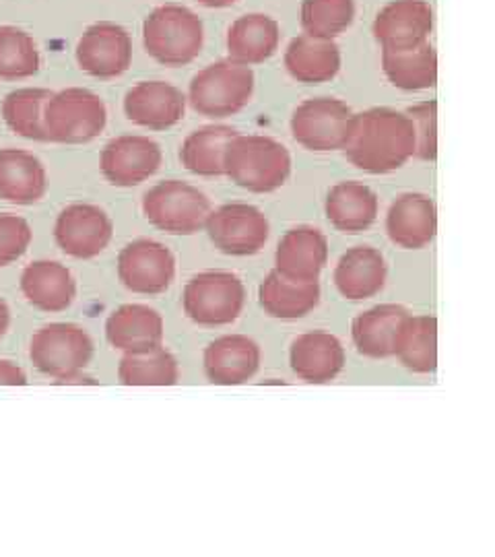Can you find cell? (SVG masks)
Instances as JSON below:
<instances>
[{
    "mask_svg": "<svg viewBox=\"0 0 495 557\" xmlns=\"http://www.w3.org/2000/svg\"><path fill=\"white\" fill-rule=\"evenodd\" d=\"M329 260V239L317 227L289 230L275 252V269L296 281H318Z\"/></svg>",
    "mask_w": 495,
    "mask_h": 557,
    "instance_id": "obj_18",
    "label": "cell"
},
{
    "mask_svg": "<svg viewBox=\"0 0 495 557\" xmlns=\"http://www.w3.org/2000/svg\"><path fill=\"white\" fill-rule=\"evenodd\" d=\"M34 238L29 223L11 213L0 215V267L20 260Z\"/></svg>",
    "mask_w": 495,
    "mask_h": 557,
    "instance_id": "obj_38",
    "label": "cell"
},
{
    "mask_svg": "<svg viewBox=\"0 0 495 557\" xmlns=\"http://www.w3.org/2000/svg\"><path fill=\"white\" fill-rule=\"evenodd\" d=\"M289 359L297 379L308 384H326L341 374L345 366V349L335 335L314 331L294 341Z\"/></svg>",
    "mask_w": 495,
    "mask_h": 557,
    "instance_id": "obj_21",
    "label": "cell"
},
{
    "mask_svg": "<svg viewBox=\"0 0 495 557\" xmlns=\"http://www.w3.org/2000/svg\"><path fill=\"white\" fill-rule=\"evenodd\" d=\"M9 324H11V310L7 301L0 298V337H4V333L9 331Z\"/></svg>",
    "mask_w": 495,
    "mask_h": 557,
    "instance_id": "obj_40",
    "label": "cell"
},
{
    "mask_svg": "<svg viewBox=\"0 0 495 557\" xmlns=\"http://www.w3.org/2000/svg\"><path fill=\"white\" fill-rule=\"evenodd\" d=\"M386 283V260L372 246H356L337 262L335 285L347 299L374 298Z\"/></svg>",
    "mask_w": 495,
    "mask_h": 557,
    "instance_id": "obj_24",
    "label": "cell"
},
{
    "mask_svg": "<svg viewBox=\"0 0 495 557\" xmlns=\"http://www.w3.org/2000/svg\"><path fill=\"white\" fill-rule=\"evenodd\" d=\"M143 213L165 234L193 236L205 227L211 202L195 186L182 180H165L145 193Z\"/></svg>",
    "mask_w": 495,
    "mask_h": 557,
    "instance_id": "obj_6",
    "label": "cell"
},
{
    "mask_svg": "<svg viewBox=\"0 0 495 557\" xmlns=\"http://www.w3.org/2000/svg\"><path fill=\"white\" fill-rule=\"evenodd\" d=\"M21 292L32 306L44 312H64L77 296L71 271L54 260H38L25 267Z\"/></svg>",
    "mask_w": 495,
    "mask_h": 557,
    "instance_id": "obj_22",
    "label": "cell"
},
{
    "mask_svg": "<svg viewBox=\"0 0 495 557\" xmlns=\"http://www.w3.org/2000/svg\"><path fill=\"white\" fill-rule=\"evenodd\" d=\"M108 122L106 103L98 94L83 89V87H69L44 106V128L48 140L60 145H81L96 139Z\"/></svg>",
    "mask_w": 495,
    "mask_h": 557,
    "instance_id": "obj_5",
    "label": "cell"
},
{
    "mask_svg": "<svg viewBox=\"0 0 495 557\" xmlns=\"http://www.w3.org/2000/svg\"><path fill=\"white\" fill-rule=\"evenodd\" d=\"M382 69L398 89H430L437 81L436 48L425 41L411 50H382Z\"/></svg>",
    "mask_w": 495,
    "mask_h": 557,
    "instance_id": "obj_31",
    "label": "cell"
},
{
    "mask_svg": "<svg viewBox=\"0 0 495 557\" xmlns=\"http://www.w3.org/2000/svg\"><path fill=\"white\" fill-rule=\"evenodd\" d=\"M52 98V91L25 87L11 91L2 101V119L9 128L29 140H48L44 128V106Z\"/></svg>",
    "mask_w": 495,
    "mask_h": 557,
    "instance_id": "obj_34",
    "label": "cell"
},
{
    "mask_svg": "<svg viewBox=\"0 0 495 557\" xmlns=\"http://www.w3.org/2000/svg\"><path fill=\"white\" fill-rule=\"evenodd\" d=\"M119 277L133 294H163L176 277V259L159 242L135 239L120 250Z\"/></svg>",
    "mask_w": 495,
    "mask_h": 557,
    "instance_id": "obj_11",
    "label": "cell"
},
{
    "mask_svg": "<svg viewBox=\"0 0 495 557\" xmlns=\"http://www.w3.org/2000/svg\"><path fill=\"white\" fill-rule=\"evenodd\" d=\"M205 230L219 252L230 257L257 255L271 234L267 215L246 202H232L211 211Z\"/></svg>",
    "mask_w": 495,
    "mask_h": 557,
    "instance_id": "obj_10",
    "label": "cell"
},
{
    "mask_svg": "<svg viewBox=\"0 0 495 557\" xmlns=\"http://www.w3.org/2000/svg\"><path fill=\"white\" fill-rule=\"evenodd\" d=\"M94 356V341L77 324L54 322L41 326L32 338L29 358L41 374L66 379L83 372Z\"/></svg>",
    "mask_w": 495,
    "mask_h": 557,
    "instance_id": "obj_7",
    "label": "cell"
},
{
    "mask_svg": "<svg viewBox=\"0 0 495 557\" xmlns=\"http://www.w3.org/2000/svg\"><path fill=\"white\" fill-rule=\"evenodd\" d=\"M260 368V347L244 335H227L205 349L207 379L219 386H238L252 379Z\"/></svg>",
    "mask_w": 495,
    "mask_h": 557,
    "instance_id": "obj_19",
    "label": "cell"
},
{
    "mask_svg": "<svg viewBox=\"0 0 495 557\" xmlns=\"http://www.w3.org/2000/svg\"><path fill=\"white\" fill-rule=\"evenodd\" d=\"M386 232H388V238L400 248H407V250L425 248L428 244H432V239L436 238V202L419 193L400 195L388 209Z\"/></svg>",
    "mask_w": 495,
    "mask_h": 557,
    "instance_id": "obj_17",
    "label": "cell"
},
{
    "mask_svg": "<svg viewBox=\"0 0 495 557\" xmlns=\"http://www.w3.org/2000/svg\"><path fill=\"white\" fill-rule=\"evenodd\" d=\"M119 379L124 386H174L180 379L178 361L163 347L124 354Z\"/></svg>",
    "mask_w": 495,
    "mask_h": 557,
    "instance_id": "obj_33",
    "label": "cell"
},
{
    "mask_svg": "<svg viewBox=\"0 0 495 557\" xmlns=\"http://www.w3.org/2000/svg\"><path fill=\"white\" fill-rule=\"evenodd\" d=\"M57 384H96V380L89 379V376H83L81 372H77V374H73V376L57 380Z\"/></svg>",
    "mask_w": 495,
    "mask_h": 557,
    "instance_id": "obj_41",
    "label": "cell"
},
{
    "mask_svg": "<svg viewBox=\"0 0 495 557\" xmlns=\"http://www.w3.org/2000/svg\"><path fill=\"white\" fill-rule=\"evenodd\" d=\"M77 62L96 79H116L133 62V40L124 27L101 21L87 27L81 36Z\"/></svg>",
    "mask_w": 495,
    "mask_h": 557,
    "instance_id": "obj_13",
    "label": "cell"
},
{
    "mask_svg": "<svg viewBox=\"0 0 495 557\" xmlns=\"http://www.w3.org/2000/svg\"><path fill=\"white\" fill-rule=\"evenodd\" d=\"M356 20L354 0H304L301 27L304 34L335 40Z\"/></svg>",
    "mask_w": 495,
    "mask_h": 557,
    "instance_id": "obj_36",
    "label": "cell"
},
{
    "mask_svg": "<svg viewBox=\"0 0 495 557\" xmlns=\"http://www.w3.org/2000/svg\"><path fill=\"white\" fill-rule=\"evenodd\" d=\"M354 116V110L345 101L312 98L297 106L292 116V133L310 151H337L347 143Z\"/></svg>",
    "mask_w": 495,
    "mask_h": 557,
    "instance_id": "obj_9",
    "label": "cell"
},
{
    "mask_svg": "<svg viewBox=\"0 0 495 557\" xmlns=\"http://www.w3.org/2000/svg\"><path fill=\"white\" fill-rule=\"evenodd\" d=\"M281 29L277 21L262 13H250L232 23L227 32L230 59L239 64H260L277 52Z\"/></svg>",
    "mask_w": 495,
    "mask_h": 557,
    "instance_id": "obj_28",
    "label": "cell"
},
{
    "mask_svg": "<svg viewBox=\"0 0 495 557\" xmlns=\"http://www.w3.org/2000/svg\"><path fill=\"white\" fill-rule=\"evenodd\" d=\"M260 306L273 319L296 320L310 314L320 301L318 281H296L281 275L277 269L269 273L258 289Z\"/></svg>",
    "mask_w": 495,
    "mask_h": 557,
    "instance_id": "obj_27",
    "label": "cell"
},
{
    "mask_svg": "<svg viewBox=\"0 0 495 557\" xmlns=\"http://www.w3.org/2000/svg\"><path fill=\"white\" fill-rule=\"evenodd\" d=\"M27 376L13 361L0 359V386H25Z\"/></svg>",
    "mask_w": 495,
    "mask_h": 557,
    "instance_id": "obj_39",
    "label": "cell"
},
{
    "mask_svg": "<svg viewBox=\"0 0 495 557\" xmlns=\"http://www.w3.org/2000/svg\"><path fill=\"white\" fill-rule=\"evenodd\" d=\"M285 69L306 85H320L335 79L341 71V50L335 40L314 36H297L285 50Z\"/></svg>",
    "mask_w": 495,
    "mask_h": 557,
    "instance_id": "obj_26",
    "label": "cell"
},
{
    "mask_svg": "<svg viewBox=\"0 0 495 557\" xmlns=\"http://www.w3.org/2000/svg\"><path fill=\"white\" fill-rule=\"evenodd\" d=\"M326 218L338 232L359 234L376 221V193L361 182H338L329 190Z\"/></svg>",
    "mask_w": 495,
    "mask_h": 557,
    "instance_id": "obj_29",
    "label": "cell"
},
{
    "mask_svg": "<svg viewBox=\"0 0 495 557\" xmlns=\"http://www.w3.org/2000/svg\"><path fill=\"white\" fill-rule=\"evenodd\" d=\"M434 11L425 0H393L374 20V38L382 50H411L430 40Z\"/></svg>",
    "mask_w": 495,
    "mask_h": 557,
    "instance_id": "obj_15",
    "label": "cell"
},
{
    "mask_svg": "<svg viewBox=\"0 0 495 557\" xmlns=\"http://www.w3.org/2000/svg\"><path fill=\"white\" fill-rule=\"evenodd\" d=\"M239 133L232 126H202L190 133L182 149L180 160L182 165L202 178L223 176V160L230 143L238 137Z\"/></svg>",
    "mask_w": 495,
    "mask_h": 557,
    "instance_id": "obj_30",
    "label": "cell"
},
{
    "mask_svg": "<svg viewBox=\"0 0 495 557\" xmlns=\"http://www.w3.org/2000/svg\"><path fill=\"white\" fill-rule=\"evenodd\" d=\"M246 289L232 273H200L184 289V310L200 326L232 324L244 310Z\"/></svg>",
    "mask_w": 495,
    "mask_h": 557,
    "instance_id": "obj_8",
    "label": "cell"
},
{
    "mask_svg": "<svg viewBox=\"0 0 495 557\" xmlns=\"http://www.w3.org/2000/svg\"><path fill=\"white\" fill-rule=\"evenodd\" d=\"M395 356L407 370L417 374L436 372L437 319L409 314L396 338Z\"/></svg>",
    "mask_w": 495,
    "mask_h": 557,
    "instance_id": "obj_32",
    "label": "cell"
},
{
    "mask_svg": "<svg viewBox=\"0 0 495 557\" xmlns=\"http://www.w3.org/2000/svg\"><path fill=\"white\" fill-rule=\"evenodd\" d=\"M407 319L409 312L396 304H382L359 314L351 326L357 351L374 359L395 356L396 338Z\"/></svg>",
    "mask_w": 495,
    "mask_h": 557,
    "instance_id": "obj_25",
    "label": "cell"
},
{
    "mask_svg": "<svg viewBox=\"0 0 495 557\" xmlns=\"http://www.w3.org/2000/svg\"><path fill=\"white\" fill-rule=\"evenodd\" d=\"M197 2L209 7V9H225V7H232L238 0H197Z\"/></svg>",
    "mask_w": 495,
    "mask_h": 557,
    "instance_id": "obj_42",
    "label": "cell"
},
{
    "mask_svg": "<svg viewBox=\"0 0 495 557\" xmlns=\"http://www.w3.org/2000/svg\"><path fill=\"white\" fill-rule=\"evenodd\" d=\"M48 190L46 168L34 153L0 149V199L13 205H34Z\"/></svg>",
    "mask_w": 495,
    "mask_h": 557,
    "instance_id": "obj_23",
    "label": "cell"
},
{
    "mask_svg": "<svg viewBox=\"0 0 495 557\" xmlns=\"http://www.w3.org/2000/svg\"><path fill=\"white\" fill-rule=\"evenodd\" d=\"M186 98L165 81H140L124 98L126 119L151 131H168L184 119Z\"/></svg>",
    "mask_w": 495,
    "mask_h": 557,
    "instance_id": "obj_16",
    "label": "cell"
},
{
    "mask_svg": "<svg viewBox=\"0 0 495 557\" xmlns=\"http://www.w3.org/2000/svg\"><path fill=\"white\" fill-rule=\"evenodd\" d=\"M106 337L124 354L149 351L163 343V319L149 306L126 304L110 314Z\"/></svg>",
    "mask_w": 495,
    "mask_h": 557,
    "instance_id": "obj_20",
    "label": "cell"
},
{
    "mask_svg": "<svg viewBox=\"0 0 495 557\" xmlns=\"http://www.w3.org/2000/svg\"><path fill=\"white\" fill-rule=\"evenodd\" d=\"M343 151L368 174L395 172L416 156L413 122L391 108H370L354 116Z\"/></svg>",
    "mask_w": 495,
    "mask_h": 557,
    "instance_id": "obj_1",
    "label": "cell"
},
{
    "mask_svg": "<svg viewBox=\"0 0 495 557\" xmlns=\"http://www.w3.org/2000/svg\"><path fill=\"white\" fill-rule=\"evenodd\" d=\"M255 73L248 64L225 59L198 71L190 81L188 101L205 119H227L252 100Z\"/></svg>",
    "mask_w": 495,
    "mask_h": 557,
    "instance_id": "obj_3",
    "label": "cell"
},
{
    "mask_svg": "<svg viewBox=\"0 0 495 557\" xmlns=\"http://www.w3.org/2000/svg\"><path fill=\"white\" fill-rule=\"evenodd\" d=\"M158 143L140 135H122L110 140L99 158L101 174L112 186L131 188L151 178L161 168Z\"/></svg>",
    "mask_w": 495,
    "mask_h": 557,
    "instance_id": "obj_14",
    "label": "cell"
},
{
    "mask_svg": "<svg viewBox=\"0 0 495 557\" xmlns=\"http://www.w3.org/2000/svg\"><path fill=\"white\" fill-rule=\"evenodd\" d=\"M40 52L34 38L15 25L0 27V79L34 77L40 71Z\"/></svg>",
    "mask_w": 495,
    "mask_h": 557,
    "instance_id": "obj_35",
    "label": "cell"
},
{
    "mask_svg": "<svg viewBox=\"0 0 495 557\" xmlns=\"http://www.w3.org/2000/svg\"><path fill=\"white\" fill-rule=\"evenodd\" d=\"M202 21L182 4H161L143 23V44L147 54L165 66L193 62L202 50Z\"/></svg>",
    "mask_w": 495,
    "mask_h": 557,
    "instance_id": "obj_4",
    "label": "cell"
},
{
    "mask_svg": "<svg viewBox=\"0 0 495 557\" xmlns=\"http://www.w3.org/2000/svg\"><path fill=\"white\" fill-rule=\"evenodd\" d=\"M416 128V158L434 161L437 158V101H421L405 112Z\"/></svg>",
    "mask_w": 495,
    "mask_h": 557,
    "instance_id": "obj_37",
    "label": "cell"
},
{
    "mask_svg": "<svg viewBox=\"0 0 495 557\" xmlns=\"http://www.w3.org/2000/svg\"><path fill=\"white\" fill-rule=\"evenodd\" d=\"M223 174L248 193H275L292 174V156L271 137L238 135L225 151Z\"/></svg>",
    "mask_w": 495,
    "mask_h": 557,
    "instance_id": "obj_2",
    "label": "cell"
},
{
    "mask_svg": "<svg viewBox=\"0 0 495 557\" xmlns=\"http://www.w3.org/2000/svg\"><path fill=\"white\" fill-rule=\"evenodd\" d=\"M114 236V223L96 205L66 207L54 225L60 250L73 259H96Z\"/></svg>",
    "mask_w": 495,
    "mask_h": 557,
    "instance_id": "obj_12",
    "label": "cell"
}]
</instances>
